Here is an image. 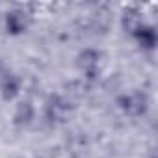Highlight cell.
<instances>
[{
	"label": "cell",
	"instance_id": "52a82bcc",
	"mask_svg": "<svg viewBox=\"0 0 158 158\" xmlns=\"http://www.w3.org/2000/svg\"><path fill=\"white\" fill-rule=\"evenodd\" d=\"M34 119H35V106H34V102L28 101V99L19 101L15 104V110H13V119H11L13 125L24 128V127L32 125Z\"/></svg>",
	"mask_w": 158,
	"mask_h": 158
},
{
	"label": "cell",
	"instance_id": "6da1fadb",
	"mask_svg": "<svg viewBox=\"0 0 158 158\" xmlns=\"http://www.w3.org/2000/svg\"><path fill=\"white\" fill-rule=\"evenodd\" d=\"M117 106L123 114L130 115V117H141L149 112L151 101L147 97V93L143 91H128L117 97Z\"/></svg>",
	"mask_w": 158,
	"mask_h": 158
},
{
	"label": "cell",
	"instance_id": "277c9868",
	"mask_svg": "<svg viewBox=\"0 0 158 158\" xmlns=\"http://www.w3.org/2000/svg\"><path fill=\"white\" fill-rule=\"evenodd\" d=\"M130 37L136 41V45H138L143 52H152V50L158 47V32H156V26H154V24L145 23V24L139 26Z\"/></svg>",
	"mask_w": 158,
	"mask_h": 158
},
{
	"label": "cell",
	"instance_id": "7a4b0ae2",
	"mask_svg": "<svg viewBox=\"0 0 158 158\" xmlns=\"http://www.w3.org/2000/svg\"><path fill=\"white\" fill-rule=\"evenodd\" d=\"M30 24H32V15L23 8H13L4 15V30L8 35L13 37L24 35L30 30Z\"/></svg>",
	"mask_w": 158,
	"mask_h": 158
},
{
	"label": "cell",
	"instance_id": "8992f818",
	"mask_svg": "<svg viewBox=\"0 0 158 158\" xmlns=\"http://www.w3.org/2000/svg\"><path fill=\"white\" fill-rule=\"evenodd\" d=\"M147 21L143 17V11L139 8H134V6H128L123 10L121 13V28L125 30V34L132 35L139 26H143Z\"/></svg>",
	"mask_w": 158,
	"mask_h": 158
},
{
	"label": "cell",
	"instance_id": "5b68a950",
	"mask_svg": "<svg viewBox=\"0 0 158 158\" xmlns=\"http://www.w3.org/2000/svg\"><path fill=\"white\" fill-rule=\"evenodd\" d=\"M23 91V80L15 73H4L0 74V97L6 102L15 101Z\"/></svg>",
	"mask_w": 158,
	"mask_h": 158
},
{
	"label": "cell",
	"instance_id": "3957f363",
	"mask_svg": "<svg viewBox=\"0 0 158 158\" xmlns=\"http://www.w3.org/2000/svg\"><path fill=\"white\" fill-rule=\"evenodd\" d=\"M102 61H104V56L99 48H82L76 56V67L80 69V73H84V76L91 78L95 74H99L101 67H102Z\"/></svg>",
	"mask_w": 158,
	"mask_h": 158
}]
</instances>
